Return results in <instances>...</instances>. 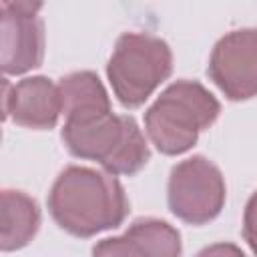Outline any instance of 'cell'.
<instances>
[{"mask_svg":"<svg viewBox=\"0 0 257 257\" xmlns=\"http://www.w3.org/2000/svg\"><path fill=\"white\" fill-rule=\"evenodd\" d=\"M40 2H0V66L6 76L26 74L44 60V22Z\"/></svg>","mask_w":257,"mask_h":257,"instance_id":"6","label":"cell"},{"mask_svg":"<svg viewBox=\"0 0 257 257\" xmlns=\"http://www.w3.org/2000/svg\"><path fill=\"white\" fill-rule=\"evenodd\" d=\"M181 233L157 217L135 219L122 235L92 245V257H181Z\"/></svg>","mask_w":257,"mask_h":257,"instance_id":"9","label":"cell"},{"mask_svg":"<svg viewBox=\"0 0 257 257\" xmlns=\"http://www.w3.org/2000/svg\"><path fill=\"white\" fill-rule=\"evenodd\" d=\"M42 223L38 203L24 191L4 189L0 209V249L4 253L26 247Z\"/></svg>","mask_w":257,"mask_h":257,"instance_id":"10","label":"cell"},{"mask_svg":"<svg viewBox=\"0 0 257 257\" xmlns=\"http://www.w3.org/2000/svg\"><path fill=\"white\" fill-rule=\"evenodd\" d=\"M227 187L221 169L203 155H193L171 169L167 183L169 211L189 225H205L225 207Z\"/></svg>","mask_w":257,"mask_h":257,"instance_id":"5","label":"cell"},{"mask_svg":"<svg viewBox=\"0 0 257 257\" xmlns=\"http://www.w3.org/2000/svg\"><path fill=\"white\" fill-rule=\"evenodd\" d=\"M60 139L76 159L96 161L108 175H137L151 159L143 131L131 114L94 112L66 118Z\"/></svg>","mask_w":257,"mask_h":257,"instance_id":"2","label":"cell"},{"mask_svg":"<svg viewBox=\"0 0 257 257\" xmlns=\"http://www.w3.org/2000/svg\"><path fill=\"white\" fill-rule=\"evenodd\" d=\"M173 72L171 46L149 32H124L116 38L106 76L124 108H139Z\"/></svg>","mask_w":257,"mask_h":257,"instance_id":"4","label":"cell"},{"mask_svg":"<svg viewBox=\"0 0 257 257\" xmlns=\"http://www.w3.org/2000/svg\"><path fill=\"white\" fill-rule=\"evenodd\" d=\"M46 205L54 223L80 239L120 227L131 211L124 187L114 175L80 165L58 173Z\"/></svg>","mask_w":257,"mask_h":257,"instance_id":"1","label":"cell"},{"mask_svg":"<svg viewBox=\"0 0 257 257\" xmlns=\"http://www.w3.org/2000/svg\"><path fill=\"white\" fill-rule=\"evenodd\" d=\"M58 88H60L64 118H76V116L112 110L110 96L104 84L100 82L98 74L92 70H76L62 76Z\"/></svg>","mask_w":257,"mask_h":257,"instance_id":"11","label":"cell"},{"mask_svg":"<svg viewBox=\"0 0 257 257\" xmlns=\"http://www.w3.org/2000/svg\"><path fill=\"white\" fill-rule=\"evenodd\" d=\"M207 74L229 100L257 96V28H239L221 36L211 50Z\"/></svg>","mask_w":257,"mask_h":257,"instance_id":"7","label":"cell"},{"mask_svg":"<svg viewBox=\"0 0 257 257\" xmlns=\"http://www.w3.org/2000/svg\"><path fill=\"white\" fill-rule=\"evenodd\" d=\"M243 239L247 241L249 249L257 257V191L249 197L245 211H243Z\"/></svg>","mask_w":257,"mask_h":257,"instance_id":"12","label":"cell"},{"mask_svg":"<svg viewBox=\"0 0 257 257\" xmlns=\"http://www.w3.org/2000/svg\"><path fill=\"white\" fill-rule=\"evenodd\" d=\"M195 257H247L235 243H213L203 247Z\"/></svg>","mask_w":257,"mask_h":257,"instance_id":"13","label":"cell"},{"mask_svg":"<svg viewBox=\"0 0 257 257\" xmlns=\"http://www.w3.org/2000/svg\"><path fill=\"white\" fill-rule=\"evenodd\" d=\"M2 112L4 118H12L16 124L46 131L54 128L62 114L60 88L48 76L36 74L18 80L16 84L2 82Z\"/></svg>","mask_w":257,"mask_h":257,"instance_id":"8","label":"cell"},{"mask_svg":"<svg viewBox=\"0 0 257 257\" xmlns=\"http://www.w3.org/2000/svg\"><path fill=\"white\" fill-rule=\"evenodd\" d=\"M221 112V102L197 80L171 82L145 110V131L155 149L177 157L197 145L199 133L209 128Z\"/></svg>","mask_w":257,"mask_h":257,"instance_id":"3","label":"cell"}]
</instances>
